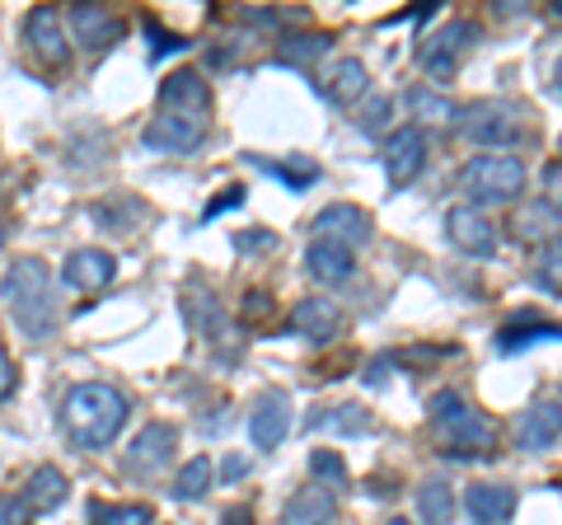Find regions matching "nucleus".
I'll list each match as a JSON object with an SVG mask.
<instances>
[{
  "instance_id": "40",
  "label": "nucleus",
  "mask_w": 562,
  "mask_h": 525,
  "mask_svg": "<svg viewBox=\"0 0 562 525\" xmlns=\"http://www.w3.org/2000/svg\"><path fill=\"white\" fill-rule=\"evenodd\" d=\"M272 235H239V249H268Z\"/></svg>"
},
{
  "instance_id": "1",
  "label": "nucleus",
  "mask_w": 562,
  "mask_h": 525,
  "mask_svg": "<svg viewBox=\"0 0 562 525\" xmlns=\"http://www.w3.org/2000/svg\"><path fill=\"white\" fill-rule=\"evenodd\" d=\"M206 122H211L206 80L198 71H173L160 85V118L146 127V146L169 150V155H188L206 142Z\"/></svg>"
},
{
  "instance_id": "12",
  "label": "nucleus",
  "mask_w": 562,
  "mask_h": 525,
  "mask_svg": "<svg viewBox=\"0 0 562 525\" xmlns=\"http://www.w3.org/2000/svg\"><path fill=\"white\" fill-rule=\"evenodd\" d=\"M70 29H76V43L85 52H109L122 38V20L103 5H76L70 10Z\"/></svg>"
},
{
  "instance_id": "2",
  "label": "nucleus",
  "mask_w": 562,
  "mask_h": 525,
  "mask_svg": "<svg viewBox=\"0 0 562 525\" xmlns=\"http://www.w3.org/2000/svg\"><path fill=\"white\" fill-rule=\"evenodd\" d=\"M66 432L76 436V446L85 450H103L127 423V399H122L113 384H76L66 394Z\"/></svg>"
},
{
  "instance_id": "28",
  "label": "nucleus",
  "mask_w": 562,
  "mask_h": 525,
  "mask_svg": "<svg viewBox=\"0 0 562 525\" xmlns=\"http://www.w3.org/2000/svg\"><path fill=\"white\" fill-rule=\"evenodd\" d=\"M408 109L417 118H436V122H450V118H460V109L446 99V94H431L427 85H417V90H408Z\"/></svg>"
},
{
  "instance_id": "25",
  "label": "nucleus",
  "mask_w": 562,
  "mask_h": 525,
  "mask_svg": "<svg viewBox=\"0 0 562 525\" xmlns=\"http://www.w3.org/2000/svg\"><path fill=\"white\" fill-rule=\"evenodd\" d=\"M314 427H328L338 436H357V432H371V413L361 404H338L333 413H314Z\"/></svg>"
},
{
  "instance_id": "9",
  "label": "nucleus",
  "mask_w": 562,
  "mask_h": 525,
  "mask_svg": "<svg viewBox=\"0 0 562 525\" xmlns=\"http://www.w3.org/2000/svg\"><path fill=\"white\" fill-rule=\"evenodd\" d=\"M291 432V399L281 390H268L258 394V404L249 409V436L258 450H277L281 442H286Z\"/></svg>"
},
{
  "instance_id": "38",
  "label": "nucleus",
  "mask_w": 562,
  "mask_h": 525,
  "mask_svg": "<svg viewBox=\"0 0 562 525\" xmlns=\"http://www.w3.org/2000/svg\"><path fill=\"white\" fill-rule=\"evenodd\" d=\"M244 305H249V320H262V314H268V305H272V301H268V291H254V295H249V301H244Z\"/></svg>"
},
{
  "instance_id": "8",
  "label": "nucleus",
  "mask_w": 562,
  "mask_h": 525,
  "mask_svg": "<svg viewBox=\"0 0 562 525\" xmlns=\"http://www.w3.org/2000/svg\"><path fill=\"white\" fill-rule=\"evenodd\" d=\"M24 38L33 47V57H38L43 66H61L70 62V43H66V29L57 20V10L52 5H38V10H29V20H24Z\"/></svg>"
},
{
  "instance_id": "24",
  "label": "nucleus",
  "mask_w": 562,
  "mask_h": 525,
  "mask_svg": "<svg viewBox=\"0 0 562 525\" xmlns=\"http://www.w3.org/2000/svg\"><path fill=\"white\" fill-rule=\"evenodd\" d=\"M211 479H216V469H211V460H206V455H192V460L179 469V479H173V498H183V502L202 498L206 488H211Z\"/></svg>"
},
{
  "instance_id": "16",
  "label": "nucleus",
  "mask_w": 562,
  "mask_h": 525,
  "mask_svg": "<svg viewBox=\"0 0 562 525\" xmlns=\"http://www.w3.org/2000/svg\"><path fill=\"white\" fill-rule=\"evenodd\" d=\"M562 436V409L558 404H535L516 417V446L520 450H549Z\"/></svg>"
},
{
  "instance_id": "37",
  "label": "nucleus",
  "mask_w": 562,
  "mask_h": 525,
  "mask_svg": "<svg viewBox=\"0 0 562 525\" xmlns=\"http://www.w3.org/2000/svg\"><path fill=\"white\" fill-rule=\"evenodd\" d=\"M24 516H29V506L20 498H5V525H24Z\"/></svg>"
},
{
  "instance_id": "22",
  "label": "nucleus",
  "mask_w": 562,
  "mask_h": 525,
  "mask_svg": "<svg viewBox=\"0 0 562 525\" xmlns=\"http://www.w3.org/2000/svg\"><path fill=\"white\" fill-rule=\"evenodd\" d=\"M535 343H562V328L558 324H543V320H512L497 334V347H502L506 357L525 353V347H535Z\"/></svg>"
},
{
  "instance_id": "43",
  "label": "nucleus",
  "mask_w": 562,
  "mask_h": 525,
  "mask_svg": "<svg viewBox=\"0 0 562 525\" xmlns=\"http://www.w3.org/2000/svg\"><path fill=\"white\" fill-rule=\"evenodd\" d=\"M390 525H408V521H390Z\"/></svg>"
},
{
  "instance_id": "17",
  "label": "nucleus",
  "mask_w": 562,
  "mask_h": 525,
  "mask_svg": "<svg viewBox=\"0 0 562 525\" xmlns=\"http://www.w3.org/2000/svg\"><path fill=\"white\" fill-rule=\"evenodd\" d=\"M113 272H117L113 254H103V249H76V254L66 258V268H61V282L76 287V291H99V287L113 282Z\"/></svg>"
},
{
  "instance_id": "23",
  "label": "nucleus",
  "mask_w": 562,
  "mask_h": 525,
  "mask_svg": "<svg viewBox=\"0 0 562 525\" xmlns=\"http://www.w3.org/2000/svg\"><path fill=\"white\" fill-rule=\"evenodd\" d=\"M417 516L427 525H450L454 521V493L446 479H427L417 488Z\"/></svg>"
},
{
  "instance_id": "21",
  "label": "nucleus",
  "mask_w": 562,
  "mask_h": 525,
  "mask_svg": "<svg viewBox=\"0 0 562 525\" xmlns=\"http://www.w3.org/2000/svg\"><path fill=\"white\" fill-rule=\"evenodd\" d=\"M305 268H310V277H319V282H347L357 262H351L347 244H338V239H314L310 249H305Z\"/></svg>"
},
{
  "instance_id": "7",
  "label": "nucleus",
  "mask_w": 562,
  "mask_h": 525,
  "mask_svg": "<svg viewBox=\"0 0 562 525\" xmlns=\"http://www.w3.org/2000/svg\"><path fill=\"white\" fill-rule=\"evenodd\" d=\"M446 231H450L454 249L469 254V258H492L497 254V225H492L483 212H473V206H450Z\"/></svg>"
},
{
  "instance_id": "30",
  "label": "nucleus",
  "mask_w": 562,
  "mask_h": 525,
  "mask_svg": "<svg viewBox=\"0 0 562 525\" xmlns=\"http://www.w3.org/2000/svg\"><path fill=\"white\" fill-rule=\"evenodd\" d=\"M310 474L319 479L324 488H342L347 483V465H342V455H333V450H310Z\"/></svg>"
},
{
  "instance_id": "32",
  "label": "nucleus",
  "mask_w": 562,
  "mask_h": 525,
  "mask_svg": "<svg viewBox=\"0 0 562 525\" xmlns=\"http://www.w3.org/2000/svg\"><path fill=\"white\" fill-rule=\"evenodd\" d=\"M328 52V38H291L281 43V57L286 62H310V57H324Z\"/></svg>"
},
{
  "instance_id": "36",
  "label": "nucleus",
  "mask_w": 562,
  "mask_h": 525,
  "mask_svg": "<svg viewBox=\"0 0 562 525\" xmlns=\"http://www.w3.org/2000/svg\"><path fill=\"white\" fill-rule=\"evenodd\" d=\"M146 33H150V38H155V57H160V52H179V47H183L179 38H165V33H160V29H155V20L146 24Z\"/></svg>"
},
{
  "instance_id": "20",
  "label": "nucleus",
  "mask_w": 562,
  "mask_h": 525,
  "mask_svg": "<svg viewBox=\"0 0 562 525\" xmlns=\"http://www.w3.org/2000/svg\"><path fill=\"white\" fill-rule=\"evenodd\" d=\"M338 310H333L328 301H301L291 310V320H286V328L291 334H301V338H310V343H333V334H338Z\"/></svg>"
},
{
  "instance_id": "4",
  "label": "nucleus",
  "mask_w": 562,
  "mask_h": 525,
  "mask_svg": "<svg viewBox=\"0 0 562 525\" xmlns=\"http://www.w3.org/2000/svg\"><path fill=\"white\" fill-rule=\"evenodd\" d=\"M431 427L454 460H479V455H487L492 442H497V432H492L487 417L479 409H469L454 390H441L431 399Z\"/></svg>"
},
{
  "instance_id": "18",
  "label": "nucleus",
  "mask_w": 562,
  "mask_h": 525,
  "mask_svg": "<svg viewBox=\"0 0 562 525\" xmlns=\"http://www.w3.org/2000/svg\"><path fill=\"white\" fill-rule=\"evenodd\" d=\"M520 122L506 113V109H473L469 113V142H479V146H516L520 142Z\"/></svg>"
},
{
  "instance_id": "41",
  "label": "nucleus",
  "mask_w": 562,
  "mask_h": 525,
  "mask_svg": "<svg viewBox=\"0 0 562 525\" xmlns=\"http://www.w3.org/2000/svg\"><path fill=\"white\" fill-rule=\"evenodd\" d=\"M221 521H225V525H254V516H249V512H239V506H231V512H225Z\"/></svg>"
},
{
  "instance_id": "31",
  "label": "nucleus",
  "mask_w": 562,
  "mask_h": 525,
  "mask_svg": "<svg viewBox=\"0 0 562 525\" xmlns=\"http://www.w3.org/2000/svg\"><path fill=\"white\" fill-rule=\"evenodd\" d=\"M258 165L268 169V174H277L281 183H291L295 192H305L314 179H319V165H310V160H295V165H286V160H281V165H272V160H258Z\"/></svg>"
},
{
  "instance_id": "13",
  "label": "nucleus",
  "mask_w": 562,
  "mask_h": 525,
  "mask_svg": "<svg viewBox=\"0 0 562 525\" xmlns=\"http://www.w3.org/2000/svg\"><path fill=\"white\" fill-rule=\"evenodd\" d=\"M422 165H427V136H422L417 127H403L394 132V142H390V155H384V169H390V183L394 188H408Z\"/></svg>"
},
{
  "instance_id": "34",
  "label": "nucleus",
  "mask_w": 562,
  "mask_h": 525,
  "mask_svg": "<svg viewBox=\"0 0 562 525\" xmlns=\"http://www.w3.org/2000/svg\"><path fill=\"white\" fill-rule=\"evenodd\" d=\"M244 474H249V460H244V455H231V460L221 465V479H225V483H239Z\"/></svg>"
},
{
  "instance_id": "3",
  "label": "nucleus",
  "mask_w": 562,
  "mask_h": 525,
  "mask_svg": "<svg viewBox=\"0 0 562 525\" xmlns=\"http://www.w3.org/2000/svg\"><path fill=\"white\" fill-rule=\"evenodd\" d=\"M5 310L24 338H47L57 324V305H52V272L38 258H14L5 272Z\"/></svg>"
},
{
  "instance_id": "27",
  "label": "nucleus",
  "mask_w": 562,
  "mask_h": 525,
  "mask_svg": "<svg viewBox=\"0 0 562 525\" xmlns=\"http://www.w3.org/2000/svg\"><path fill=\"white\" fill-rule=\"evenodd\" d=\"M90 525H150V506H113V502H90Z\"/></svg>"
},
{
  "instance_id": "11",
  "label": "nucleus",
  "mask_w": 562,
  "mask_h": 525,
  "mask_svg": "<svg viewBox=\"0 0 562 525\" xmlns=\"http://www.w3.org/2000/svg\"><path fill=\"white\" fill-rule=\"evenodd\" d=\"M366 235H371V216L351 202H333L314 216V239H338L351 249V244H366Z\"/></svg>"
},
{
  "instance_id": "39",
  "label": "nucleus",
  "mask_w": 562,
  "mask_h": 525,
  "mask_svg": "<svg viewBox=\"0 0 562 525\" xmlns=\"http://www.w3.org/2000/svg\"><path fill=\"white\" fill-rule=\"evenodd\" d=\"M0 371H5V380H0V394L10 399V394H14V361L5 357V361H0Z\"/></svg>"
},
{
  "instance_id": "42",
  "label": "nucleus",
  "mask_w": 562,
  "mask_h": 525,
  "mask_svg": "<svg viewBox=\"0 0 562 525\" xmlns=\"http://www.w3.org/2000/svg\"><path fill=\"white\" fill-rule=\"evenodd\" d=\"M558 90H562V62H558Z\"/></svg>"
},
{
  "instance_id": "33",
  "label": "nucleus",
  "mask_w": 562,
  "mask_h": 525,
  "mask_svg": "<svg viewBox=\"0 0 562 525\" xmlns=\"http://www.w3.org/2000/svg\"><path fill=\"white\" fill-rule=\"evenodd\" d=\"M390 113H394V103L384 99V94H380V99H371V103L361 109V132H366V136H375V132L384 127V118H390Z\"/></svg>"
},
{
  "instance_id": "10",
  "label": "nucleus",
  "mask_w": 562,
  "mask_h": 525,
  "mask_svg": "<svg viewBox=\"0 0 562 525\" xmlns=\"http://www.w3.org/2000/svg\"><path fill=\"white\" fill-rule=\"evenodd\" d=\"M173 446H179V432H173L169 423H146L140 436L132 442V450H127V469L132 474H160V469L169 465Z\"/></svg>"
},
{
  "instance_id": "29",
  "label": "nucleus",
  "mask_w": 562,
  "mask_h": 525,
  "mask_svg": "<svg viewBox=\"0 0 562 525\" xmlns=\"http://www.w3.org/2000/svg\"><path fill=\"white\" fill-rule=\"evenodd\" d=\"M535 282L549 291V295H562V239L553 244H543V254H539V272H535Z\"/></svg>"
},
{
  "instance_id": "14",
  "label": "nucleus",
  "mask_w": 562,
  "mask_h": 525,
  "mask_svg": "<svg viewBox=\"0 0 562 525\" xmlns=\"http://www.w3.org/2000/svg\"><path fill=\"white\" fill-rule=\"evenodd\" d=\"M464 512L473 525H506L516 516V493L502 483H473L464 493Z\"/></svg>"
},
{
  "instance_id": "35",
  "label": "nucleus",
  "mask_w": 562,
  "mask_h": 525,
  "mask_svg": "<svg viewBox=\"0 0 562 525\" xmlns=\"http://www.w3.org/2000/svg\"><path fill=\"white\" fill-rule=\"evenodd\" d=\"M235 202H244V188H225V198H216V202H211V206H206V212H202V216L211 221V216H221V212H225V206H235Z\"/></svg>"
},
{
  "instance_id": "19",
  "label": "nucleus",
  "mask_w": 562,
  "mask_h": 525,
  "mask_svg": "<svg viewBox=\"0 0 562 525\" xmlns=\"http://www.w3.org/2000/svg\"><path fill=\"white\" fill-rule=\"evenodd\" d=\"M61 498H66V474H57L52 465L33 469V474L24 479V488H20V502L29 506V516H47V512H57Z\"/></svg>"
},
{
  "instance_id": "26",
  "label": "nucleus",
  "mask_w": 562,
  "mask_h": 525,
  "mask_svg": "<svg viewBox=\"0 0 562 525\" xmlns=\"http://www.w3.org/2000/svg\"><path fill=\"white\" fill-rule=\"evenodd\" d=\"M366 90V66L361 62H342L338 71L328 76V85H324V94L333 99V103H351Z\"/></svg>"
},
{
  "instance_id": "6",
  "label": "nucleus",
  "mask_w": 562,
  "mask_h": 525,
  "mask_svg": "<svg viewBox=\"0 0 562 525\" xmlns=\"http://www.w3.org/2000/svg\"><path fill=\"white\" fill-rule=\"evenodd\" d=\"M473 38H479V29H473L469 20H450V24H441L427 38V47H422V66H427L431 76H454L460 71V57L473 47Z\"/></svg>"
},
{
  "instance_id": "15",
  "label": "nucleus",
  "mask_w": 562,
  "mask_h": 525,
  "mask_svg": "<svg viewBox=\"0 0 562 525\" xmlns=\"http://www.w3.org/2000/svg\"><path fill=\"white\" fill-rule=\"evenodd\" d=\"M333 521H338V498L324 483L301 488V493H291V502L281 506V525H333Z\"/></svg>"
},
{
  "instance_id": "5",
  "label": "nucleus",
  "mask_w": 562,
  "mask_h": 525,
  "mask_svg": "<svg viewBox=\"0 0 562 525\" xmlns=\"http://www.w3.org/2000/svg\"><path fill=\"white\" fill-rule=\"evenodd\" d=\"M460 183L479 202H516L525 192V165L516 155H479V160L464 165Z\"/></svg>"
}]
</instances>
